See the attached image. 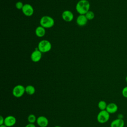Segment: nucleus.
Masks as SVG:
<instances>
[{
  "instance_id": "nucleus-22",
  "label": "nucleus",
  "mask_w": 127,
  "mask_h": 127,
  "mask_svg": "<svg viewBox=\"0 0 127 127\" xmlns=\"http://www.w3.org/2000/svg\"><path fill=\"white\" fill-rule=\"evenodd\" d=\"M25 127H36L35 125H34V124H31V123H29L27 125H26Z\"/></svg>"
},
{
  "instance_id": "nucleus-6",
  "label": "nucleus",
  "mask_w": 127,
  "mask_h": 127,
  "mask_svg": "<svg viewBox=\"0 0 127 127\" xmlns=\"http://www.w3.org/2000/svg\"><path fill=\"white\" fill-rule=\"evenodd\" d=\"M23 13L27 16H31L34 13V9L31 5L30 4H25L21 9Z\"/></svg>"
},
{
  "instance_id": "nucleus-5",
  "label": "nucleus",
  "mask_w": 127,
  "mask_h": 127,
  "mask_svg": "<svg viewBox=\"0 0 127 127\" xmlns=\"http://www.w3.org/2000/svg\"><path fill=\"white\" fill-rule=\"evenodd\" d=\"M12 93L15 97L20 98L25 93V87L22 85H17L13 87Z\"/></svg>"
},
{
  "instance_id": "nucleus-10",
  "label": "nucleus",
  "mask_w": 127,
  "mask_h": 127,
  "mask_svg": "<svg viewBox=\"0 0 127 127\" xmlns=\"http://www.w3.org/2000/svg\"><path fill=\"white\" fill-rule=\"evenodd\" d=\"M42 58V53L37 49L33 51L31 55V60L35 63L38 62Z\"/></svg>"
},
{
  "instance_id": "nucleus-13",
  "label": "nucleus",
  "mask_w": 127,
  "mask_h": 127,
  "mask_svg": "<svg viewBox=\"0 0 127 127\" xmlns=\"http://www.w3.org/2000/svg\"><path fill=\"white\" fill-rule=\"evenodd\" d=\"M124 120L118 118L113 120L110 124V127H124Z\"/></svg>"
},
{
  "instance_id": "nucleus-2",
  "label": "nucleus",
  "mask_w": 127,
  "mask_h": 127,
  "mask_svg": "<svg viewBox=\"0 0 127 127\" xmlns=\"http://www.w3.org/2000/svg\"><path fill=\"white\" fill-rule=\"evenodd\" d=\"M40 26L45 28H50L54 25L55 21L52 17L45 15L42 17L40 19Z\"/></svg>"
},
{
  "instance_id": "nucleus-3",
  "label": "nucleus",
  "mask_w": 127,
  "mask_h": 127,
  "mask_svg": "<svg viewBox=\"0 0 127 127\" xmlns=\"http://www.w3.org/2000/svg\"><path fill=\"white\" fill-rule=\"evenodd\" d=\"M52 48V44L48 40H41L38 45V49L41 53H47L49 52Z\"/></svg>"
},
{
  "instance_id": "nucleus-21",
  "label": "nucleus",
  "mask_w": 127,
  "mask_h": 127,
  "mask_svg": "<svg viewBox=\"0 0 127 127\" xmlns=\"http://www.w3.org/2000/svg\"><path fill=\"white\" fill-rule=\"evenodd\" d=\"M4 118L2 116H0V125H2L4 124Z\"/></svg>"
},
{
  "instance_id": "nucleus-12",
  "label": "nucleus",
  "mask_w": 127,
  "mask_h": 127,
  "mask_svg": "<svg viewBox=\"0 0 127 127\" xmlns=\"http://www.w3.org/2000/svg\"><path fill=\"white\" fill-rule=\"evenodd\" d=\"M88 19L86 17L85 15L79 14V15L76 18V23L78 26H83L85 25L87 23Z\"/></svg>"
},
{
  "instance_id": "nucleus-16",
  "label": "nucleus",
  "mask_w": 127,
  "mask_h": 127,
  "mask_svg": "<svg viewBox=\"0 0 127 127\" xmlns=\"http://www.w3.org/2000/svg\"><path fill=\"white\" fill-rule=\"evenodd\" d=\"M107 106V104L104 100H101L98 103V107L100 110V111L106 110Z\"/></svg>"
},
{
  "instance_id": "nucleus-9",
  "label": "nucleus",
  "mask_w": 127,
  "mask_h": 127,
  "mask_svg": "<svg viewBox=\"0 0 127 127\" xmlns=\"http://www.w3.org/2000/svg\"><path fill=\"white\" fill-rule=\"evenodd\" d=\"M62 17L64 21L66 22H70L73 20L74 16L71 11L68 10H66L62 13Z\"/></svg>"
},
{
  "instance_id": "nucleus-7",
  "label": "nucleus",
  "mask_w": 127,
  "mask_h": 127,
  "mask_svg": "<svg viewBox=\"0 0 127 127\" xmlns=\"http://www.w3.org/2000/svg\"><path fill=\"white\" fill-rule=\"evenodd\" d=\"M16 123V118L13 116L9 115L4 118V124L7 127H11L15 125Z\"/></svg>"
},
{
  "instance_id": "nucleus-14",
  "label": "nucleus",
  "mask_w": 127,
  "mask_h": 127,
  "mask_svg": "<svg viewBox=\"0 0 127 127\" xmlns=\"http://www.w3.org/2000/svg\"><path fill=\"white\" fill-rule=\"evenodd\" d=\"M46 33L45 28L41 26H38L35 29V34L38 37H43Z\"/></svg>"
},
{
  "instance_id": "nucleus-15",
  "label": "nucleus",
  "mask_w": 127,
  "mask_h": 127,
  "mask_svg": "<svg viewBox=\"0 0 127 127\" xmlns=\"http://www.w3.org/2000/svg\"><path fill=\"white\" fill-rule=\"evenodd\" d=\"M35 87L31 85H28L25 87V93L29 95H32L35 93Z\"/></svg>"
},
{
  "instance_id": "nucleus-17",
  "label": "nucleus",
  "mask_w": 127,
  "mask_h": 127,
  "mask_svg": "<svg viewBox=\"0 0 127 127\" xmlns=\"http://www.w3.org/2000/svg\"><path fill=\"white\" fill-rule=\"evenodd\" d=\"M37 118L34 114H30L27 118V121L29 123L34 124L37 121Z\"/></svg>"
},
{
  "instance_id": "nucleus-4",
  "label": "nucleus",
  "mask_w": 127,
  "mask_h": 127,
  "mask_svg": "<svg viewBox=\"0 0 127 127\" xmlns=\"http://www.w3.org/2000/svg\"><path fill=\"white\" fill-rule=\"evenodd\" d=\"M110 119V114L106 110L100 111L97 116V120L100 124H105Z\"/></svg>"
},
{
  "instance_id": "nucleus-26",
  "label": "nucleus",
  "mask_w": 127,
  "mask_h": 127,
  "mask_svg": "<svg viewBox=\"0 0 127 127\" xmlns=\"http://www.w3.org/2000/svg\"><path fill=\"white\" fill-rule=\"evenodd\" d=\"M54 127H61L60 126H55Z\"/></svg>"
},
{
  "instance_id": "nucleus-19",
  "label": "nucleus",
  "mask_w": 127,
  "mask_h": 127,
  "mask_svg": "<svg viewBox=\"0 0 127 127\" xmlns=\"http://www.w3.org/2000/svg\"><path fill=\"white\" fill-rule=\"evenodd\" d=\"M23 3L21 1H18L15 4V7L18 9H22L23 7Z\"/></svg>"
},
{
  "instance_id": "nucleus-11",
  "label": "nucleus",
  "mask_w": 127,
  "mask_h": 127,
  "mask_svg": "<svg viewBox=\"0 0 127 127\" xmlns=\"http://www.w3.org/2000/svg\"><path fill=\"white\" fill-rule=\"evenodd\" d=\"M118 110V105L115 103H110L107 104L106 110L110 114H114L117 112Z\"/></svg>"
},
{
  "instance_id": "nucleus-20",
  "label": "nucleus",
  "mask_w": 127,
  "mask_h": 127,
  "mask_svg": "<svg viewBox=\"0 0 127 127\" xmlns=\"http://www.w3.org/2000/svg\"><path fill=\"white\" fill-rule=\"evenodd\" d=\"M122 94L123 97L127 98V86L124 87L122 91Z\"/></svg>"
},
{
  "instance_id": "nucleus-23",
  "label": "nucleus",
  "mask_w": 127,
  "mask_h": 127,
  "mask_svg": "<svg viewBox=\"0 0 127 127\" xmlns=\"http://www.w3.org/2000/svg\"><path fill=\"white\" fill-rule=\"evenodd\" d=\"M123 118H124V116L122 114H120L118 115V119H123Z\"/></svg>"
},
{
  "instance_id": "nucleus-25",
  "label": "nucleus",
  "mask_w": 127,
  "mask_h": 127,
  "mask_svg": "<svg viewBox=\"0 0 127 127\" xmlns=\"http://www.w3.org/2000/svg\"><path fill=\"white\" fill-rule=\"evenodd\" d=\"M125 80H126V83H127V76L126 77V78H125Z\"/></svg>"
},
{
  "instance_id": "nucleus-1",
  "label": "nucleus",
  "mask_w": 127,
  "mask_h": 127,
  "mask_svg": "<svg viewBox=\"0 0 127 127\" xmlns=\"http://www.w3.org/2000/svg\"><path fill=\"white\" fill-rule=\"evenodd\" d=\"M90 4L87 0H80L76 3L75 8L79 14L85 15L90 9Z\"/></svg>"
},
{
  "instance_id": "nucleus-8",
  "label": "nucleus",
  "mask_w": 127,
  "mask_h": 127,
  "mask_svg": "<svg viewBox=\"0 0 127 127\" xmlns=\"http://www.w3.org/2000/svg\"><path fill=\"white\" fill-rule=\"evenodd\" d=\"M36 123L40 127H47L49 125V120L46 117L40 116L37 118Z\"/></svg>"
},
{
  "instance_id": "nucleus-18",
  "label": "nucleus",
  "mask_w": 127,
  "mask_h": 127,
  "mask_svg": "<svg viewBox=\"0 0 127 127\" xmlns=\"http://www.w3.org/2000/svg\"><path fill=\"white\" fill-rule=\"evenodd\" d=\"M86 17L88 20H92L94 19L95 17V14L94 13L90 10H89L85 14Z\"/></svg>"
},
{
  "instance_id": "nucleus-24",
  "label": "nucleus",
  "mask_w": 127,
  "mask_h": 127,
  "mask_svg": "<svg viewBox=\"0 0 127 127\" xmlns=\"http://www.w3.org/2000/svg\"><path fill=\"white\" fill-rule=\"evenodd\" d=\"M0 127H7L6 125H5L4 124H3L2 125H0Z\"/></svg>"
}]
</instances>
